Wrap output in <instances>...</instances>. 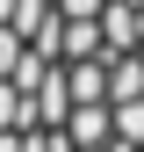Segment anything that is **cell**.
I'll list each match as a JSON object with an SVG mask.
<instances>
[{"label":"cell","instance_id":"obj_1","mask_svg":"<svg viewBox=\"0 0 144 152\" xmlns=\"http://www.w3.org/2000/svg\"><path fill=\"white\" fill-rule=\"evenodd\" d=\"M0 152H144V0H0Z\"/></svg>","mask_w":144,"mask_h":152}]
</instances>
